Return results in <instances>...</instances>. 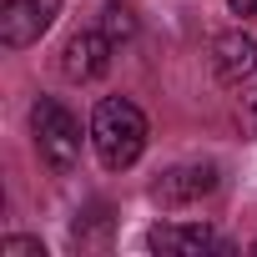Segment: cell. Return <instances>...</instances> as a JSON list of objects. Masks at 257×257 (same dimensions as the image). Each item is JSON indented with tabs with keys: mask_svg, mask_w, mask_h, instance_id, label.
Returning a JSON list of instances; mask_svg holds the SVG:
<instances>
[{
	"mask_svg": "<svg viewBox=\"0 0 257 257\" xmlns=\"http://www.w3.org/2000/svg\"><path fill=\"white\" fill-rule=\"evenodd\" d=\"M61 16V0H0V41L11 51L36 46Z\"/></svg>",
	"mask_w": 257,
	"mask_h": 257,
	"instance_id": "obj_3",
	"label": "cell"
},
{
	"mask_svg": "<svg viewBox=\"0 0 257 257\" xmlns=\"http://www.w3.org/2000/svg\"><path fill=\"white\" fill-rule=\"evenodd\" d=\"M101 31L111 41H132L137 36V11L126 6V0H106V11H101Z\"/></svg>",
	"mask_w": 257,
	"mask_h": 257,
	"instance_id": "obj_9",
	"label": "cell"
},
{
	"mask_svg": "<svg viewBox=\"0 0 257 257\" xmlns=\"http://www.w3.org/2000/svg\"><path fill=\"white\" fill-rule=\"evenodd\" d=\"M31 126H36V147H41V162L51 167V172H76V162H81V126H76V116L56 101V96H41L36 106H31Z\"/></svg>",
	"mask_w": 257,
	"mask_h": 257,
	"instance_id": "obj_2",
	"label": "cell"
},
{
	"mask_svg": "<svg viewBox=\"0 0 257 257\" xmlns=\"http://www.w3.org/2000/svg\"><path fill=\"white\" fill-rule=\"evenodd\" d=\"M212 71H217L222 86H242L257 71V41L247 31H222L212 41Z\"/></svg>",
	"mask_w": 257,
	"mask_h": 257,
	"instance_id": "obj_7",
	"label": "cell"
},
{
	"mask_svg": "<svg viewBox=\"0 0 257 257\" xmlns=\"http://www.w3.org/2000/svg\"><path fill=\"white\" fill-rule=\"evenodd\" d=\"M111 51H116V41L106 31H76L61 51V71L71 81H96V76L111 71Z\"/></svg>",
	"mask_w": 257,
	"mask_h": 257,
	"instance_id": "obj_6",
	"label": "cell"
},
{
	"mask_svg": "<svg viewBox=\"0 0 257 257\" xmlns=\"http://www.w3.org/2000/svg\"><path fill=\"white\" fill-rule=\"evenodd\" d=\"M106 242H111V217H106V207L96 202V207L71 227V247H81V252H86V247H106Z\"/></svg>",
	"mask_w": 257,
	"mask_h": 257,
	"instance_id": "obj_8",
	"label": "cell"
},
{
	"mask_svg": "<svg viewBox=\"0 0 257 257\" xmlns=\"http://www.w3.org/2000/svg\"><path fill=\"white\" fill-rule=\"evenodd\" d=\"M227 6H232L237 16H257V0H227Z\"/></svg>",
	"mask_w": 257,
	"mask_h": 257,
	"instance_id": "obj_11",
	"label": "cell"
},
{
	"mask_svg": "<svg viewBox=\"0 0 257 257\" xmlns=\"http://www.w3.org/2000/svg\"><path fill=\"white\" fill-rule=\"evenodd\" d=\"M252 257H257V242H252Z\"/></svg>",
	"mask_w": 257,
	"mask_h": 257,
	"instance_id": "obj_12",
	"label": "cell"
},
{
	"mask_svg": "<svg viewBox=\"0 0 257 257\" xmlns=\"http://www.w3.org/2000/svg\"><path fill=\"white\" fill-rule=\"evenodd\" d=\"M147 247L162 257H207V252H237L222 232L202 227V222H162L147 232Z\"/></svg>",
	"mask_w": 257,
	"mask_h": 257,
	"instance_id": "obj_4",
	"label": "cell"
},
{
	"mask_svg": "<svg viewBox=\"0 0 257 257\" xmlns=\"http://www.w3.org/2000/svg\"><path fill=\"white\" fill-rule=\"evenodd\" d=\"M212 192H217V167H212V162L172 167V172H162V177L152 182V197H157L162 207H192V202H202V197H212Z\"/></svg>",
	"mask_w": 257,
	"mask_h": 257,
	"instance_id": "obj_5",
	"label": "cell"
},
{
	"mask_svg": "<svg viewBox=\"0 0 257 257\" xmlns=\"http://www.w3.org/2000/svg\"><path fill=\"white\" fill-rule=\"evenodd\" d=\"M91 147H96L106 172L137 167L142 152H147V116H142V106L126 101V96L96 101V111H91Z\"/></svg>",
	"mask_w": 257,
	"mask_h": 257,
	"instance_id": "obj_1",
	"label": "cell"
},
{
	"mask_svg": "<svg viewBox=\"0 0 257 257\" xmlns=\"http://www.w3.org/2000/svg\"><path fill=\"white\" fill-rule=\"evenodd\" d=\"M0 257H46V247H41V237H6Z\"/></svg>",
	"mask_w": 257,
	"mask_h": 257,
	"instance_id": "obj_10",
	"label": "cell"
}]
</instances>
